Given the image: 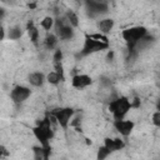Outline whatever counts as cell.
Listing matches in <instances>:
<instances>
[{
	"label": "cell",
	"mask_w": 160,
	"mask_h": 160,
	"mask_svg": "<svg viewBox=\"0 0 160 160\" xmlns=\"http://www.w3.org/2000/svg\"><path fill=\"white\" fill-rule=\"evenodd\" d=\"M146 35V29L144 26H134V28H129L126 30H124L121 32L122 39L126 41L129 51H132L134 48L138 45V42L141 40L142 36Z\"/></svg>",
	"instance_id": "cell-1"
},
{
	"label": "cell",
	"mask_w": 160,
	"mask_h": 160,
	"mask_svg": "<svg viewBox=\"0 0 160 160\" xmlns=\"http://www.w3.org/2000/svg\"><path fill=\"white\" fill-rule=\"evenodd\" d=\"M32 131H34V135L36 136V139L40 141L41 146H44V148L50 146L49 140L52 138V131L50 129V120L48 118L44 119L42 121H40L39 125L32 129Z\"/></svg>",
	"instance_id": "cell-2"
},
{
	"label": "cell",
	"mask_w": 160,
	"mask_h": 160,
	"mask_svg": "<svg viewBox=\"0 0 160 160\" xmlns=\"http://www.w3.org/2000/svg\"><path fill=\"white\" fill-rule=\"evenodd\" d=\"M130 108H131L130 101L126 98H119V99L111 100L110 101V105H109V109L112 112L115 120L124 119V116L128 114V111L130 110Z\"/></svg>",
	"instance_id": "cell-3"
},
{
	"label": "cell",
	"mask_w": 160,
	"mask_h": 160,
	"mask_svg": "<svg viewBox=\"0 0 160 160\" xmlns=\"http://www.w3.org/2000/svg\"><path fill=\"white\" fill-rule=\"evenodd\" d=\"M108 48H109V42H104V41L92 39L91 36L86 35L85 36V44H84V48L81 50V55H89V54H92L96 51L105 50Z\"/></svg>",
	"instance_id": "cell-4"
},
{
	"label": "cell",
	"mask_w": 160,
	"mask_h": 160,
	"mask_svg": "<svg viewBox=\"0 0 160 160\" xmlns=\"http://www.w3.org/2000/svg\"><path fill=\"white\" fill-rule=\"evenodd\" d=\"M74 114V110L71 108H64V109H58L52 112L55 120L60 124L61 128L66 129L68 125H69V121H70V118Z\"/></svg>",
	"instance_id": "cell-5"
},
{
	"label": "cell",
	"mask_w": 160,
	"mask_h": 160,
	"mask_svg": "<svg viewBox=\"0 0 160 160\" xmlns=\"http://www.w3.org/2000/svg\"><path fill=\"white\" fill-rule=\"evenodd\" d=\"M10 96L15 102H22L30 96V89L25 86H16L12 89Z\"/></svg>",
	"instance_id": "cell-6"
},
{
	"label": "cell",
	"mask_w": 160,
	"mask_h": 160,
	"mask_svg": "<svg viewBox=\"0 0 160 160\" xmlns=\"http://www.w3.org/2000/svg\"><path fill=\"white\" fill-rule=\"evenodd\" d=\"M114 126L115 129L124 136H128L130 135V132L132 131L134 129V122L130 121V120H124V119H120V120H115L114 121Z\"/></svg>",
	"instance_id": "cell-7"
},
{
	"label": "cell",
	"mask_w": 160,
	"mask_h": 160,
	"mask_svg": "<svg viewBox=\"0 0 160 160\" xmlns=\"http://www.w3.org/2000/svg\"><path fill=\"white\" fill-rule=\"evenodd\" d=\"M56 32L61 39L68 40V39H71V36H72V28H71V25H65L61 20H58L56 21Z\"/></svg>",
	"instance_id": "cell-8"
},
{
	"label": "cell",
	"mask_w": 160,
	"mask_h": 160,
	"mask_svg": "<svg viewBox=\"0 0 160 160\" xmlns=\"http://www.w3.org/2000/svg\"><path fill=\"white\" fill-rule=\"evenodd\" d=\"M71 84L76 89H82V88H86L88 85L91 84V78L89 75H85V74H79V75H75L72 78Z\"/></svg>",
	"instance_id": "cell-9"
},
{
	"label": "cell",
	"mask_w": 160,
	"mask_h": 160,
	"mask_svg": "<svg viewBox=\"0 0 160 160\" xmlns=\"http://www.w3.org/2000/svg\"><path fill=\"white\" fill-rule=\"evenodd\" d=\"M105 146L108 148V150L110 152H112V151H116V150L122 149L125 146V144L120 139H109L108 138V139H105Z\"/></svg>",
	"instance_id": "cell-10"
},
{
	"label": "cell",
	"mask_w": 160,
	"mask_h": 160,
	"mask_svg": "<svg viewBox=\"0 0 160 160\" xmlns=\"http://www.w3.org/2000/svg\"><path fill=\"white\" fill-rule=\"evenodd\" d=\"M112 26H114V20L112 19H104V20H100L98 22V29L102 34H109L111 31Z\"/></svg>",
	"instance_id": "cell-11"
},
{
	"label": "cell",
	"mask_w": 160,
	"mask_h": 160,
	"mask_svg": "<svg viewBox=\"0 0 160 160\" xmlns=\"http://www.w3.org/2000/svg\"><path fill=\"white\" fill-rule=\"evenodd\" d=\"M29 82L32 86H41L44 82V75L41 72H31L29 75Z\"/></svg>",
	"instance_id": "cell-12"
},
{
	"label": "cell",
	"mask_w": 160,
	"mask_h": 160,
	"mask_svg": "<svg viewBox=\"0 0 160 160\" xmlns=\"http://www.w3.org/2000/svg\"><path fill=\"white\" fill-rule=\"evenodd\" d=\"M26 29H28V32H29L30 40H31L34 44H36L38 38H39V31H38V29L34 26V22H32V21H29V22H28Z\"/></svg>",
	"instance_id": "cell-13"
},
{
	"label": "cell",
	"mask_w": 160,
	"mask_h": 160,
	"mask_svg": "<svg viewBox=\"0 0 160 160\" xmlns=\"http://www.w3.org/2000/svg\"><path fill=\"white\" fill-rule=\"evenodd\" d=\"M56 42H58V39L55 35H48L46 39H45V46L49 49V50H52L55 46H56Z\"/></svg>",
	"instance_id": "cell-14"
},
{
	"label": "cell",
	"mask_w": 160,
	"mask_h": 160,
	"mask_svg": "<svg viewBox=\"0 0 160 160\" xmlns=\"http://www.w3.org/2000/svg\"><path fill=\"white\" fill-rule=\"evenodd\" d=\"M46 79H48V81H49L50 84H52V85H58V84L61 81V78L59 76V74H58L56 71L49 72L48 76H46Z\"/></svg>",
	"instance_id": "cell-15"
},
{
	"label": "cell",
	"mask_w": 160,
	"mask_h": 160,
	"mask_svg": "<svg viewBox=\"0 0 160 160\" xmlns=\"http://www.w3.org/2000/svg\"><path fill=\"white\" fill-rule=\"evenodd\" d=\"M21 36V29L19 26H14L9 30V39L11 40H16Z\"/></svg>",
	"instance_id": "cell-16"
},
{
	"label": "cell",
	"mask_w": 160,
	"mask_h": 160,
	"mask_svg": "<svg viewBox=\"0 0 160 160\" xmlns=\"http://www.w3.org/2000/svg\"><path fill=\"white\" fill-rule=\"evenodd\" d=\"M66 18H68V21L71 26H78L79 25V19H78V16L74 11H68Z\"/></svg>",
	"instance_id": "cell-17"
},
{
	"label": "cell",
	"mask_w": 160,
	"mask_h": 160,
	"mask_svg": "<svg viewBox=\"0 0 160 160\" xmlns=\"http://www.w3.org/2000/svg\"><path fill=\"white\" fill-rule=\"evenodd\" d=\"M40 25H41L45 30H50V29L52 28V25H54V19L50 18V16H46V18H44V19L41 20Z\"/></svg>",
	"instance_id": "cell-18"
},
{
	"label": "cell",
	"mask_w": 160,
	"mask_h": 160,
	"mask_svg": "<svg viewBox=\"0 0 160 160\" xmlns=\"http://www.w3.org/2000/svg\"><path fill=\"white\" fill-rule=\"evenodd\" d=\"M109 154H110V151H109V150H108V148L104 145V146H101V148L99 149V151H98V159L102 160V159H105Z\"/></svg>",
	"instance_id": "cell-19"
},
{
	"label": "cell",
	"mask_w": 160,
	"mask_h": 160,
	"mask_svg": "<svg viewBox=\"0 0 160 160\" xmlns=\"http://www.w3.org/2000/svg\"><path fill=\"white\" fill-rule=\"evenodd\" d=\"M54 66H55V71L59 74V76L61 78V80H64V70H62L61 61H55L54 62Z\"/></svg>",
	"instance_id": "cell-20"
},
{
	"label": "cell",
	"mask_w": 160,
	"mask_h": 160,
	"mask_svg": "<svg viewBox=\"0 0 160 160\" xmlns=\"http://www.w3.org/2000/svg\"><path fill=\"white\" fill-rule=\"evenodd\" d=\"M89 36H91L92 39H96V40H100V41L108 42V38H106L105 35H102V34H91V35H89Z\"/></svg>",
	"instance_id": "cell-21"
},
{
	"label": "cell",
	"mask_w": 160,
	"mask_h": 160,
	"mask_svg": "<svg viewBox=\"0 0 160 160\" xmlns=\"http://www.w3.org/2000/svg\"><path fill=\"white\" fill-rule=\"evenodd\" d=\"M152 122L155 126H160V111H156L152 115Z\"/></svg>",
	"instance_id": "cell-22"
},
{
	"label": "cell",
	"mask_w": 160,
	"mask_h": 160,
	"mask_svg": "<svg viewBox=\"0 0 160 160\" xmlns=\"http://www.w3.org/2000/svg\"><path fill=\"white\" fill-rule=\"evenodd\" d=\"M9 155V151L4 145H0V158H6Z\"/></svg>",
	"instance_id": "cell-23"
},
{
	"label": "cell",
	"mask_w": 160,
	"mask_h": 160,
	"mask_svg": "<svg viewBox=\"0 0 160 160\" xmlns=\"http://www.w3.org/2000/svg\"><path fill=\"white\" fill-rule=\"evenodd\" d=\"M61 59H62V52H61V50H56V52H55V55H54V61H61Z\"/></svg>",
	"instance_id": "cell-24"
},
{
	"label": "cell",
	"mask_w": 160,
	"mask_h": 160,
	"mask_svg": "<svg viewBox=\"0 0 160 160\" xmlns=\"http://www.w3.org/2000/svg\"><path fill=\"white\" fill-rule=\"evenodd\" d=\"M130 105H131V108L134 106V108H139L140 106V100L139 99H134V102H130Z\"/></svg>",
	"instance_id": "cell-25"
},
{
	"label": "cell",
	"mask_w": 160,
	"mask_h": 160,
	"mask_svg": "<svg viewBox=\"0 0 160 160\" xmlns=\"http://www.w3.org/2000/svg\"><path fill=\"white\" fill-rule=\"evenodd\" d=\"M4 36H5V34H4V29L0 28V40H4Z\"/></svg>",
	"instance_id": "cell-26"
},
{
	"label": "cell",
	"mask_w": 160,
	"mask_h": 160,
	"mask_svg": "<svg viewBox=\"0 0 160 160\" xmlns=\"http://www.w3.org/2000/svg\"><path fill=\"white\" fill-rule=\"evenodd\" d=\"M112 58H114V52H112V51H110V52L108 54V60L110 61V60H112Z\"/></svg>",
	"instance_id": "cell-27"
},
{
	"label": "cell",
	"mask_w": 160,
	"mask_h": 160,
	"mask_svg": "<svg viewBox=\"0 0 160 160\" xmlns=\"http://www.w3.org/2000/svg\"><path fill=\"white\" fill-rule=\"evenodd\" d=\"M4 15H5V10H4V9H1V8H0V20H1V19H2V18H4Z\"/></svg>",
	"instance_id": "cell-28"
},
{
	"label": "cell",
	"mask_w": 160,
	"mask_h": 160,
	"mask_svg": "<svg viewBox=\"0 0 160 160\" xmlns=\"http://www.w3.org/2000/svg\"><path fill=\"white\" fill-rule=\"evenodd\" d=\"M35 6H36V4H35V2H32V4H29V8H30V9H34Z\"/></svg>",
	"instance_id": "cell-29"
}]
</instances>
